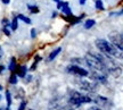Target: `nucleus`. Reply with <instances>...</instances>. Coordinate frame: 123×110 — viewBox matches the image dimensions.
Returning <instances> with one entry per match:
<instances>
[{
  "mask_svg": "<svg viewBox=\"0 0 123 110\" xmlns=\"http://www.w3.org/2000/svg\"><path fill=\"white\" fill-rule=\"evenodd\" d=\"M1 99H2V98H1V95H0V100H1Z\"/></svg>",
  "mask_w": 123,
  "mask_h": 110,
  "instance_id": "36",
  "label": "nucleus"
},
{
  "mask_svg": "<svg viewBox=\"0 0 123 110\" xmlns=\"http://www.w3.org/2000/svg\"><path fill=\"white\" fill-rule=\"evenodd\" d=\"M14 73H16L18 77H22L24 78L26 76V73H27V67L26 66H21V67H16V69Z\"/></svg>",
  "mask_w": 123,
  "mask_h": 110,
  "instance_id": "9",
  "label": "nucleus"
},
{
  "mask_svg": "<svg viewBox=\"0 0 123 110\" xmlns=\"http://www.w3.org/2000/svg\"><path fill=\"white\" fill-rule=\"evenodd\" d=\"M10 27H12L13 31H16V30H17V27H18V18L17 17H14L13 22L10 23Z\"/></svg>",
  "mask_w": 123,
  "mask_h": 110,
  "instance_id": "21",
  "label": "nucleus"
},
{
  "mask_svg": "<svg viewBox=\"0 0 123 110\" xmlns=\"http://www.w3.org/2000/svg\"><path fill=\"white\" fill-rule=\"evenodd\" d=\"M16 67H17L16 58H15V57H12V59H10V65L8 66V69H9L10 72H15V69H16Z\"/></svg>",
  "mask_w": 123,
  "mask_h": 110,
  "instance_id": "13",
  "label": "nucleus"
},
{
  "mask_svg": "<svg viewBox=\"0 0 123 110\" xmlns=\"http://www.w3.org/2000/svg\"><path fill=\"white\" fill-rule=\"evenodd\" d=\"M92 102V99L88 95H84L78 91H70V98H68V103L73 107H81L84 103H90Z\"/></svg>",
  "mask_w": 123,
  "mask_h": 110,
  "instance_id": "3",
  "label": "nucleus"
},
{
  "mask_svg": "<svg viewBox=\"0 0 123 110\" xmlns=\"http://www.w3.org/2000/svg\"><path fill=\"white\" fill-rule=\"evenodd\" d=\"M91 110H101V109H99L98 107H92V108H91Z\"/></svg>",
  "mask_w": 123,
  "mask_h": 110,
  "instance_id": "31",
  "label": "nucleus"
},
{
  "mask_svg": "<svg viewBox=\"0 0 123 110\" xmlns=\"http://www.w3.org/2000/svg\"><path fill=\"white\" fill-rule=\"evenodd\" d=\"M76 84L83 91H87V92H90V93H93L96 91V85L93 83H91V82H89V81H82L81 79V81H78Z\"/></svg>",
  "mask_w": 123,
  "mask_h": 110,
  "instance_id": "6",
  "label": "nucleus"
},
{
  "mask_svg": "<svg viewBox=\"0 0 123 110\" xmlns=\"http://www.w3.org/2000/svg\"><path fill=\"white\" fill-rule=\"evenodd\" d=\"M108 39H110V42L111 44L116 48L117 50L122 51L123 50V36H122V33H120L117 31H112L108 34Z\"/></svg>",
  "mask_w": 123,
  "mask_h": 110,
  "instance_id": "4",
  "label": "nucleus"
},
{
  "mask_svg": "<svg viewBox=\"0 0 123 110\" xmlns=\"http://www.w3.org/2000/svg\"><path fill=\"white\" fill-rule=\"evenodd\" d=\"M107 71H108V74L113 75L115 78H117V77H120V76L122 75V68H121V67H117L116 65L107 67Z\"/></svg>",
  "mask_w": 123,
  "mask_h": 110,
  "instance_id": "8",
  "label": "nucleus"
},
{
  "mask_svg": "<svg viewBox=\"0 0 123 110\" xmlns=\"http://www.w3.org/2000/svg\"><path fill=\"white\" fill-rule=\"evenodd\" d=\"M1 57H2V55H1V53H0V58H1Z\"/></svg>",
  "mask_w": 123,
  "mask_h": 110,
  "instance_id": "35",
  "label": "nucleus"
},
{
  "mask_svg": "<svg viewBox=\"0 0 123 110\" xmlns=\"http://www.w3.org/2000/svg\"><path fill=\"white\" fill-rule=\"evenodd\" d=\"M30 110H32V109H30Z\"/></svg>",
  "mask_w": 123,
  "mask_h": 110,
  "instance_id": "37",
  "label": "nucleus"
},
{
  "mask_svg": "<svg viewBox=\"0 0 123 110\" xmlns=\"http://www.w3.org/2000/svg\"><path fill=\"white\" fill-rule=\"evenodd\" d=\"M5 68H6V67H5L4 65H0V74H2V73H4Z\"/></svg>",
  "mask_w": 123,
  "mask_h": 110,
  "instance_id": "28",
  "label": "nucleus"
},
{
  "mask_svg": "<svg viewBox=\"0 0 123 110\" xmlns=\"http://www.w3.org/2000/svg\"><path fill=\"white\" fill-rule=\"evenodd\" d=\"M122 15V10H120L119 13H111V16H121Z\"/></svg>",
  "mask_w": 123,
  "mask_h": 110,
  "instance_id": "27",
  "label": "nucleus"
},
{
  "mask_svg": "<svg viewBox=\"0 0 123 110\" xmlns=\"http://www.w3.org/2000/svg\"><path fill=\"white\" fill-rule=\"evenodd\" d=\"M6 102H7V109L9 110V108H10V106H12V94H10V92H9L8 90L6 91Z\"/></svg>",
  "mask_w": 123,
  "mask_h": 110,
  "instance_id": "16",
  "label": "nucleus"
},
{
  "mask_svg": "<svg viewBox=\"0 0 123 110\" xmlns=\"http://www.w3.org/2000/svg\"><path fill=\"white\" fill-rule=\"evenodd\" d=\"M41 60H42V58L40 57V56H37L35 59H34V62H33V64H32V66H31L30 71L31 72L35 71V69H37V66H38V64H39V61H41Z\"/></svg>",
  "mask_w": 123,
  "mask_h": 110,
  "instance_id": "15",
  "label": "nucleus"
},
{
  "mask_svg": "<svg viewBox=\"0 0 123 110\" xmlns=\"http://www.w3.org/2000/svg\"><path fill=\"white\" fill-rule=\"evenodd\" d=\"M0 91H2V85H0Z\"/></svg>",
  "mask_w": 123,
  "mask_h": 110,
  "instance_id": "34",
  "label": "nucleus"
},
{
  "mask_svg": "<svg viewBox=\"0 0 123 110\" xmlns=\"http://www.w3.org/2000/svg\"><path fill=\"white\" fill-rule=\"evenodd\" d=\"M95 44H96L97 49L100 51L101 53H104L106 56H113L115 58H119V59H122L123 55L122 51L117 50L116 48H114L111 43H108V41H106L104 39H97L95 41Z\"/></svg>",
  "mask_w": 123,
  "mask_h": 110,
  "instance_id": "2",
  "label": "nucleus"
},
{
  "mask_svg": "<svg viewBox=\"0 0 123 110\" xmlns=\"http://www.w3.org/2000/svg\"><path fill=\"white\" fill-rule=\"evenodd\" d=\"M92 101H95L96 103H98L99 106H108V103H110V100H108L107 98L101 97V95L97 97L96 99H95V100H92Z\"/></svg>",
  "mask_w": 123,
  "mask_h": 110,
  "instance_id": "10",
  "label": "nucleus"
},
{
  "mask_svg": "<svg viewBox=\"0 0 123 110\" xmlns=\"http://www.w3.org/2000/svg\"><path fill=\"white\" fill-rule=\"evenodd\" d=\"M0 48H1V47H0Z\"/></svg>",
  "mask_w": 123,
  "mask_h": 110,
  "instance_id": "38",
  "label": "nucleus"
},
{
  "mask_svg": "<svg viewBox=\"0 0 123 110\" xmlns=\"http://www.w3.org/2000/svg\"><path fill=\"white\" fill-rule=\"evenodd\" d=\"M26 104H27V102L25 101V100H23V101L21 102L19 107H18V110H25V108H26Z\"/></svg>",
  "mask_w": 123,
  "mask_h": 110,
  "instance_id": "23",
  "label": "nucleus"
},
{
  "mask_svg": "<svg viewBox=\"0 0 123 110\" xmlns=\"http://www.w3.org/2000/svg\"><path fill=\"white\" fill-rule=\"evenodd\" d=\"M16 17H17L19 21H23L24 23H26V24H31V19L29 17H26V16H24L23 14H18Z\"/></svg>",
  "mask_w": 123,
  "mask_h": 110,
  "instance_id": "20",
  "label": "nucleus"
},
{
  "mask_svg": "<svg viewBox=\"0 0 123 110\" xmlns=\"http://www.w3.org/2000/svg\"><path fill=\"white\" fill-rule=\"evenodd\" d=\"M9 83L12 84V85H15V84H17V75H16V73H14L13 72V74L10 75V77H9V81H8Z\"/></svg>",
  "mask_w": 123,
  "mask_h": 110,
  "instance_id": "17",
  "label": "nucleus"
},
{
  "mask_svg": "<svg viewBox=\"0 0 123 110\" xmlns=\"http://www.w3.org/2000/svg\"><path fill=\"white\" fill-rule=\"evenodd\" d=\"M66 72L68 74L75 75V76H80V77H86V76H89V72L87 69H84L82 67L78 66L75 64H71L66 67Z\"/></svg>",
  "mask_w": 123,
  "mask_h": 110,
  "instance_id": "5",
  "label": "nucleus"
},
{
  "mask_svg": "<svg viewBox=\"0 0 123 110\" xmlns=\"http://www.w3.org/2000/svg\"><path fill=\"white\" fill-rule=\"evenodd\" d=\"M0 110H8V109H7V108H5V107H1V108H0Z\"/></svg>",
  "mask_w": 123,
  "mask_h": 110,
  "instance_id": "32",
  "label": "nucleus"
},
{
  "mask_svg": "<svg viewBox=\"0 0 123 110\" xmlns=\"http://www.w3.org/2000/svg\"><path fill=\"white\" fill-rule=\"evenodd\" d=\"M56 110H73L71 106H65V107H58Z\"/></svg>",
  "mask_w": 123,
  "mask_h": 110,
  "instance_id": "24",
  "label": "nucleus"
},
{
  "mask_svg": "<svg viewBox=\"0 0 123 110\" xmlns=\"http://www.w3.org/2000/svg\"><path fill=\"white\" fill-rule=\"evenodd\" d=\"M61 9H62V11L65 14V15H67V16H71V15H72V10H71L70 6H68V2H64V1H63V5H62Z\"/></svg>",
  "mask_w": 123,
  "mask_h": 110,
  "instance_id": "11",
  "label": "nucleus"
},
{
  "mask_svg": "<svg viewBox=\"0 0 123 110\" xmlns=\"http://www.w3.org/2000/svg\"><path fill=\"white\" fill-rule=\"evenodd\" d=\"M79 2H80V5H84L86 4V0H79Z\"/></svg>",
  "mask_w": 123,
  "mask_h": 110,
  "instance_id": "30",
  "label": "nucleus"
},
{
  "mask_svg": "<svg viewBox=\"0 0 123 110\" xmlns=\"http://www.w3.org/2000/svg\"><path fill=\"white\" fill-rule=\"evenodd\" d=\"M57 16V13H53V17H56Z\"/></svg>",
  "mask_w": 123,
  "mask_h": 110,
  "instance_id": "33",
  "label": "nucleus"
},
{
  "mask_svg": "<svg viewBox=\"0 0 123 110\" xmlns=\"http://www.w3.org/2000/svg\"><path fill=\"white\" fill-rule=\"evenodd\" d=\"M27 9L30 10L31 14H38L40 11V9L38 6H32V5H27Z\"/></svg>",
  "mask_w": 123,
  "mask_h": 110,
  "instance_id": "18",
  "label": "nucleus"
},
{
  "mask_svg": "<svg viewBox=\"0 0 123 110\" xmlns=\"http://www.w3.org/2000/svg\"><path fill=\"white\" fill-rule=\"evenodd\" d=\"M2 1V4H5V5H8L9 2H10V0H1Z\"/></svg>",
  "mask_w": 123,
  "mask_h": 110,
  "instance_id": "29",
  "label": "nucleus"
},
{
  "mask_svg": "<svg viewBox=\"0 0 123 110\" xmlns=\"http://www.w3.org/2000/svg\"><path fill=\"white\" fill-rule=\"evenodd\" d=\"M61 51H62L61 47H58L57 49H55L54 51H51V52H50V55H49V57H48V59H47V60H48V61H53L54 59L58 56V53L61 52Z\"/></svg>",
  "mask_w": 123,
  "mask_h": 110,
  "instance_id": "12",
  "label": "nucleus"
},
{
  "mask_svg": "<svg viewBox=\"0 0 123 110\" xmlns=\"http://www.w3.org/2000/svg\"><path fill=\"white\" fill-rule=\"evenodd\" d=\"M90 75V78L92 81H96L98 83H101V84H105L107 82V75L104 74V73H101V72H92V73H89Z\"/></svg>",
  "mask_w": 123,
  "mask_h": 110,
  "instance_id": "7",
  "label": "nucleus"
},
{
  "mask_svg": "<svg viewBox=\"0 0 123 110\" xmlns=\"http://www.w3.org/2000/svg\"><path fill=\"white\" fill-rule=\"evenodd\" d=\"M84 61L90 68L95 69V71L101 72L104 74H108L107 71V60L103 57L101 55H97L95 52H88L84 56Z\"/></svg>",
  "mask_w": 123,
  "mask_h": 110,
  "instance_id": "1",
  "label": "nucleus"
},
{
  "mask_svg": "<svg viewBox=\"0 0 123 110\" xmlns=\"http://www.w3.org/2000/svg\"><path fill=\"white\" fill-rule=\"evenodd\" d=\"M2 31H4V33H5V34H6L7 36L10 35V31H9L8 28H7V27H4V28H2Z\"/></svg>",
  "mask_w": 123,
  "mask_h": 110,
  "instance_id": "26",
  "label": "nucleus"
},
{
  "mask_svg": "<svg viewBox=\"0 0 123 110\" xmlns=\"http://www.w3.org/2000/svg\"><path fill=\"white\" fill-rule=\"evenodd\" d=\"M95 8L98 9V10H104L105 9L104 4H103V0H96L95 1Z\"/></svg>",
  "mask_w": 123,
  "mask_h": 110,
  "instance_id": "19",
  "label": "nucleus"
},
{
  "mask_svg": "<svg viewBox=\"0 0 123 110\" xmlns=\"http://www.w3.org/2000/svg\"><path fill=\"white\" fill-rule=\"evenodd\" d=\"M35 36H37V31H35V28H32V30H31V38L34 39Z\"/></svg>",
  "mask_w": 123,
  "mask_h": 110,
  "instance_id": "25",
  "label": "nucleus"
},
{
  "mask_svg": "<svg viewBox=\"0 0 123 110\" xmlns=\"http://www.w3.org/2000/svg\"><path fill=\"white\" fill-rule=\"evenodd\" d=\"M1 24H2V26H4V27H8V26H10V22H9L8 18H4V19L1 21Z\"/></svg>",
  "mask_w": 123,
  "mask_h": 110,
  "instance_id": "22",
  "label": "nucleus"
},
{
  "mask_svg": "<svg viewBox=\"0 0 123 110\" xmlns=\"http://www.w3.org/2000/svg\"><path fill=\"white\" fill-rule=\"evenodd\" d=\"M95 24H96V21H95V19H87L86 23H84V28H86V30H89V28H91V27L95 26Z\"/></svg>",
  "mask_w": 123,
  "mask_h": 110,
  "instance_id": "14",
  "label": "nucleus"
}]
</instances>
